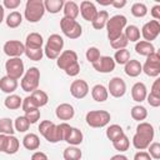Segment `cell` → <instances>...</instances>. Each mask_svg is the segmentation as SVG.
Listing matches in <instances>:
<instances>
[{
	"mask_svg": "<svg viewBox=\"0 0 160 160\" xmlns=\"http://www.w3.org/2000/svg\"><path fill=\"white\" fill-rule=\"evenodd\" d=\"M85 120L90 128H104L110 122L111 115L106 110H90L86 114Z\"/></svg>",
	"mask_w": 160,
	"mask_h": 160,
	"instance_id": "52a82bcc",
	"label": "cell"
},
{
	"mask_svg": "<svg viewBox=\"0 0 160 160\" xmlns=\"http://www.w3.org/2000/svg\"><path fill=\"white\" fill-rule=\"evenodd\" d=\"M6 25L11 29H15L18 26L21 25L22 22V15L19 12V11H11L8 16H6Z\"/></svg>",
	"mask_w": 160,
	"mask_h": 160,
	"instance_id": "8d00e7d4",
	"label": "cell"
},
{
	"mask_svg": "<svg viewBox=\"0 0 160 160\" xmlns=\"http://www.w3.org/2000/svg\"><path fill=\"white\" fill-rule=\"evenodd\" d=\"M31 160H49L48 159V155L42 151H35L32 155H31Z\"/></svg>",
	"mask_w": 160,
	"mask_h": 160,
	"instance_id": "9f6ffc18",
	"label": "cell"
},
{
	"mask_svg": "<svg viewBox=\"0 0 160 160\" xmlns=\"http://www.w3.org/2000/svg\"><path fill=\"white\" fill-rule=\"evenodd\" d=\"M6 142H8V135L0 134V152H4L5 151Z\"/></svg>",
	"mask_w": 160,
	"mask_h": 160,
	"instance_id": "6f0895ef",
	"label": "cell"
},
{
	"mask_svg": "<svg viewBox=\"0 0 160 160\" xmlns=\"http://www.w3.org/2000/svg\"><path fill=\"white\" fill-rule=\"evenodd\" d=\"M150 14H151V16L154 18V20H158V21H159V19H160V5H159V4L154 5V6L151 8V10H150Z\"/></svg>",
	"mask_w": 160,
	"mask_h": 160,
	"instance_id": "11a10c76",
	"label": "cell"
},
{
	"mask_svg": "<svg viewBox=\"0 0 160 160\" xmlns=\"http://www.w3.org/2000/svg\"><path fill=\"white\" fill-rule=\"evenodd\" d=\"M110 160H128V158L125 155H122V154H116V155L111 156Z\"/></svg>",
	"mask_w": 160,
	"mask_h": 160,
	"instance_id": "91938a15",
	"label": "cell"
},
{
	"mask_svg": "<svg viewBox=\"0 0 160 160\" xmlns=\"http://www.w3.org/2000/svg\"><path fill=\"white\" fill-rule=\"evenodd\" d=\"M126 24H128V20L124 15H114L111 18H109L108 22H106V31H108V38L110 41L115 40L116 38H119L124 29L126 28Z\"/></svg>",
	"mask_w": 160,
	"mask_h": 160,
	"instance_id": "277c9868",
	"label": "cell"
},
{
	"mask_svg": "<svg viewBox=\"0 0 160 160\" xmlns=\"http://www.w3.org/2000/svg\"><path fill=\"white\" fill-rule=\"evenodd\" d=\"M148 150H149L148 152L151 156V159H155V160L160 159V144L159 142H151Z\"/></svg>",
	"mask_w": 160,
	"mask_h": 160,
	"instance_id": "7dc6e473",
	"label": "cell"
},
{
	"mask_svg": "<svg viewBox=\"0 0 160 160\" xmlns=\"http://www.w3.org/2000/svg\"><path fill=\"white\" fill-rule=\"evenodd\" d=\"M79 11H80V14H81V16H82L84 20H86V21H92V20L95 19V16H96V14H98L99 10L96 9V6H95L94 2L88 1V0H84V1H81V4H80Z\"/></svg>",
	"mask_w": 160,
	"mask_h": 160,
	"instance_id": "e0dca14e",
	"label": "cell"
},
{
	"mask_svg": "<svg viewBox=\"0 0 160 160\" xmlns=\"http://www.w3.org/2000/svg\"><path fill=\"white\" fill-rule=\"evenodd\" d=\"M70 94L75 98V99H84L88 94H89V85L85 80L82 79H78L74 80L70 85Z\"/></svg>",
	"mask_w": 160,
	"mask_h": 160,
	"instance_id": "9a60e30c",
	"label": "cell"
},
{
	"mask_svg": "<svg viewBox=\"0 0 160 160\" xmlns=\"http://www.w3.org/2000/svg\"><path fill=\"white\" fill-rule=\"evenodd\" d=\"M112 146L115 148V150H118V151H120V152L126 151V150L129 149V146H130V140H129V138L124 134V135H121L119 139H116L115 141H112Z\"/></svg>",
	"mask_w": 160,
	"mask_h": 160,
	"instance_id": "ab89813d",
	"label": "cell"
},
{
	"mask_svg": "<svg viewBox=\"0 0 160 160\" xmlns=\"http://www.w3.org/2000/svg\"><path fill=\"white\" fill-rule=\"evenodd\" d=\"M55 115L58 119L60 120H71L75 115V110H74V106L71 104H68V102H62L60 105L56 106L55 109Z\"/></svg>",
	"mask_w": 160,
	"mask_h": 160,
	"instance_id": "ac0fdd59",
	"label": "cell"
},
{
	"mask_svg": "<svg viewBox=\"0 0 160 160\" xmlns=\"http://www.w3.org/2000/svg\"><path fill=\"white\" fill-rule=\"evenodd\" d=\"M4 16H5V10H4V6L0 4V24L4 21Z\"/></svg>",
	"mask_w": 160,
	"mask_h": 160,
	"instance_id": "94428289",
	"label": "cell"
},
{
	"mask_svg": "<svg viewBox=\"0 0 160 160\" xmlns=\"http://www.w3.org/2000/svg\"><path fill=\"white\" fill-rule=\"evenodd\" d=\"M22 145L28 150H38L40 146V138L34 132H29L24 136Z\"/></svg>",
	"mask_w": 160,
	"mask_h": 160,
	"instance_id": "d4e9b609",
	"label": "cell"
},
{
	"mask_svg": "<svg viewBox=\"0 0 160 160\" xmlns=\"http://www.w3.org/2000/svg\"><path fill=\"white\" fill-rule=\"evenodd\" d=\"M160 34V22L158 20H150L146 24H144L141 29V35L145 41L151 42L155 40Z\"/></svg>",
	"mask_w": 160,
	"mask_h": 160,
	"instance_id": "8fae6325",
	"label": "cell"
},
{
	"mask_svg": "<svg viewBox=\"0 0 160 160\" xmlns=\"http://www.w3.org/2000/svg\"><path fill=\"white\" fill-rule=\"evenodd\" d=\"M21 108H22V110L26 112V111H29V110H31V109H36V105L34 104V101L31 100L30 96H26L25 99H22ZM38 109H39V108H38Z\"/></svg>",
	"mask_w": 160,
	"mask_h": 160,
	"instance_id": "c3c4849f",
	"label": "cell"
},
{
	"mask_svg": "<svg viewBox=\"0 0 160 160\" xmlns=\"http://www.w3.org/2000/svg\"><path fill=\"white\" fill-rule=\"evenodd\" d=\"M150 106L152 108H159L160 106V96H155L152 94H148L146 95V99H145Z\"/></svg>",
	"mask_w": 160,
	"mask_h": 160,
	"instance_id": "f907efd6",
	"label": "cell"
},
{
	"mask_svg": "<svg viewBox=\"0 0 160 160\" xmlns=\"http://www.w3.org/2000/svg\"><path fill=\"white\" fill-rule=\"evenodd\" d=\"M14 128L16 131L19 132H25L29 130L30 128V122L28 121V119L25 116H18L14 121Z\"/></svg>",
	"mask_w": 160,
	"mask_h": 160,
	"instance_id": "7bdbcfd3",
	"label": "cell"
},
{
	"mask_svg": "<svg viewBox=\"0 0 160 160\" xmlns=\"http://www.w3.org/2000/svg\"><path fill=\"white\" fill-rule=\"evenodd\" d=\"M60 29L62 34L69 39H78L82 34V28L76 20L68 19L64 16L60 19Z\"/></svg>",
	"mask_w": 160,
	"mask_h": 160,
	"instance_id": "ba28073f",
	"label": "cell"
},
{
	"mask_svg": "<svg viewBox=\"0 0 160 160\" xmlns=\"http://www.w3.org/2000/svg\"><path fill=\"white\" fill-rule=\"evenodd\" d=\"M98 2L100 4V5H111V2H112V0H108V1H104V0H98Z\"/></svg>",
	"mask_w": 160,
	"mask_h": 160,
	"instance_id": "6125c7cd",
	"label": "cell"
},
{
	"mask_svg": "<svg viewBox=\"0 0 160 160\" xmlns=\"http://www.w3.org/2000/svg\"><path fill=\"white\" fill-rule=\"evenodd\" d=\"M85 56H86V60H88L89 62L94 64L95 61H98V60L100 59L101 55H100V50H99L96 46H90V48L86 50Z\"/></svg>",
	"mask_w": 160,
	"mask_h": 160,
	"instance_id": "ee69618b",
	"label": "cell"
},
{
	"mask_svg": "<svg viewBox=\"0 0 160 160\" xmlns=\"http://www.w3.org/2000/svg\"><path fill=\"white\" fill-rule=\"evenodd\" d=\"M115 65L116 64H115V61H114V59L111 56H100V59L92 64V68L98 72L108 74V72L114 71Z\"/></svg>",
	"mask_w": 160,
	"mask_h": 160,
	"instance_id": "2e32d148",
	"label": "cell"
},
{
	"mask_svg": "<svg viewBox=\"0 0 160 160\" xmlns=\"http://www.w3.org/2000/svg\"><path fill=\"white\" fill-rule=\"evenodd\" d=\"M24 116L28 119V121H29L30 124H35V122H38V120L40 119V110H39L38 108H36V109H31V110L26 111Z\"/></svg>",
	"mask_w": 160,
	"mask_h": 160,
	"instance_id": "bcb514c9",
	"label": "cell"
},
{
	"mask_svg": "<svg viewBox=\"0 0 160 160\" xmlns=\"http://www.w3.org/2000/svg\"><path fill=\"white\" fill-rule=\"evenodd\" d=\"M129 44V41H128V39L125 38V35L124 34H121L119 38H116L115 40H112V41H110V45H111V48L112 49H115V50H120V49H126V45Z\"/></svg>",
	"mask_w": 160,
	"mask_h": 160,
	"instance_id": "f6af8a7d",
	"label": "cell"
},
{
	"mask_svg": "<svg viewBox=\"0 0 160 160\" xmlns=\"http://www.w3.org/2000/svg\"><path fill=\"white\" fill-rule=\"evenodd\" d=\"M45 14V6L42 0H28L25 4L24 16L29 22H38Z\"/></svg>",
	"mask_w": 160,
	"mask_h": 160,
	"instance_id": "3957f363",
	"label": "cell"
},
{
	"mask_svg": "<svg viewBox=\"0 0 160 160\" xmlns=\"http://www.w3.org/2000/svg\"><path fill=\"white\" fill-rule=\"evenodd\" d=\"M28 59L32 60V61H40L44 56V50L41 49H30V48H25V52Z\"/></svg>",
	"mask_w": 160,
	"mask_h": 160,
	"instance_id": "b9f144b4",
	"label": "cell"
},
{
	"mask_svg": "<svg viewBox=\"0 0 160 160\" xmlns=\"http://www.w3.org/2000/svg\"><path fill=\"white\" fill-rule=\"evenodd\" d=\"M91 96L95 101L98 102H104L108 100V96H109V92H108V89L102 85V84H96L92 86L91 89Z\"/></svg>",
	"mask_w": 160,
	"mask_h": 160,
	"instance_id": "7402d4cb",
	"label": "cell"
},
{
	"mask_svg": "<svg viewBox=\"0 0 160 160\" xmlns=\"http://www.w3.org/2000/svg\"><path fill=\"white\" fill-rule=\"evenodd\" d=\"M130 115H131V118H132L134 120L141 122V121H144V120L148 118V110H146V108H144L142 105H135V106L131 108Z\"/></svg>",
	"mask_w": 160,
	"mask_h": 160,
	"instance_id": "d6a6232c",
	"label": "cell"
},
{
	"mask_svg": "<svg viewBox=\"0 0 160 160\" xmlns=\"http://www.w3.org/2000/svg\"><path fill=\"white\" fill-rule=\"evenodd\" d=\"M21 4V0H4L2 6L9 9V10H15L16 8H19Z\"/></svg>",
	"mask_w": 160,
	"mask_h": 160,
	"instance_id": "816d5d0a",
	"label": "cell"
},
{
	"mask_svg": "<svg viewBox=\"0 0 160 160\" xmlns=\"http://www.w3.org/2000/svg\"><path fill=\"white\" fill-rule=\"evenodd\" d=\"M62 48H64V39L59 34H52L49 36L45 44L44 55L50 60H56L61 54Z\"/></svg>",
	"mask_w": 160,
	"mask_h": 160,
	"instance_id": "8992f818",
	"label": "cell"
},
{
	"mask_svg": "<svg viewBox=\"0 0 160 160\" xmlns=\"http://www.w3.org/2000/svg\"><path fill=\"white\" fill-rule=\"evenodd\" d=\"M155 135L154 126L149 122L141 121L136 126V132L132 136V145L138 150H145L149 148V145L152 142Z\"/></svg>",
	"mask_w": 160,
	"mask_h": 160,
	"instance_id": "6da1fadb",
	"label": "cell"
},
{
	"mask_svg": "<svg viewBox=\"0 0 160 160\" xmlns=\"http://www.w3.org/2000/svg\"><path fill=\"white\" fill-rule=\"evenodd\" d=\"M150 94L155 95V96H160V80L156 79L151 86V90H150Z\"/></svg>",
	"mask_w": 160,
	"mask_h": 160,
	"instance_id": "db71d44e",
	"label": "cell"
},
{
	"mask_svg": "<svg viewBox=\"0 0 160 160\" xmlns=\"http://www.w3.org/2000/svg\"><path fill=\"white\" fill-rule=\"evenodd\" d=\"M30 98H31V100L34 101V104L36 105V108L45 106V105L48 104V101H49L48 94H46L45 91H42V90H39V89H36L35 91H32V92L30 94Z\"/></svg>",
	"mask_w": 160,
	"mask_h": 160,
	"instance_id": "f1b7e54d",
	"label": "cell"
},
{
	"mask_svg": "<svg viewBox=\"0 0 160 160\" xmlns=\"http://www.w3.org/2000/svg\"><path fill=\"white\" fill-rule=\"evenodd\" d=\"M75 62H79V61H78V54L74 50H64L56 59V65L61 70L68 69L69 66H71Z\"/></svg>",
	"mask_w": 160,
	"mask_h": 160,
	"instance_id": "5bb4252c",
	"label": "cell"
},
{
	"mask_svg": "<svg viewBox=\"0 0 160 160\" xmlns=\"http://www.w3.org/2000/svg\"><path fill=\"white\" fill-rule=\"evenodd\" d=\"M82 139H84V135H82L81 130H79L78 128H72L71 126L69 129L64 141H66L68 144H70L72 146H78V145H80L82 142Z\"/></svg>",
	"mask_w": 160,
	"mask_h": 160,
	"instance_id": "ffe728a7",
	"label": "cell"
},
{
	"mask_svg": "<svg viewBox=\"0 0 160 160\" xmlns=\"http://www.w3.org/2000/svg\"><path fill=\"white\" fill-rule=\"evenodd\" d=\"M130 11L135 18H144L148 14V8L144 2H134L131 5Z\"/></svg>",
	"mask_w": 160,
	"mask_h": 160,
	"instance_id": "60d3db41",
	"label": "cell"
},
{
	"mask_svg": "<svg viewBox=\"0 0 160 160\" xmlns=\"http://www.w3.org/2000/svg\"><path fill=\"white\" fill-rule=\"evenodd\" d=\"M108 20H109V12L106 10H100V11H98L95 19L91 21L92 28L96 29V30H101L102 28L106 26Z\"/></svg>",
	"mask_w": 160,
	"mask_h": 160,
	"instance_id": "83f0119b",
	"label": "cell"
},
{
	"mask_svg": "<svg viewBox=\"0 0 160 160\" xmlns=\"http://www.w3.org/2000/svg\"><path fill=\"white\" fill-rule=\"evenodd\" d=\"M20 148V141L16 136L14 135H8V142H6V148H5V154L8 155H14L18 152Z\"/></svg>",
	"mask_w": 160,
	"mask_h": 160,
	"instance_id": "e575fe53",
	"label": "cell"
},
{
	"mask_svg": "<svg viewBox=\"0 0 160 160\" xmlns=\"http://www.w3.org/2000/svg\"><path fill=\"white\" fill-rule=\"evenodd\" d=\"M114 61L115 64H119V65H125L129 60H130V51L128 49H120V50H116L115 55H114Z\"/></svg>",
	"mask_w": 160,
	"mask_h": 160,
	"instance_id": "f35d334b",
	"label": "cell"
},
{
	"mask_svg": "<svg viewBox=\"0 0 160 160\" xmlns=\"http://www.w3.org/2000/svg\"><path fill=\"white\" fill-rule=\"evenodd\" d=\"M108 92H110L111 96L114 98H122L126 92V84L125 81L115 76L109 81V86H108Z\"/></svg>",
	"mask_w": 160,
	"mask_h": 160,
	"instance_id": "4fadbf2b",
	"label": "cell"
},
{
	"mask_svg": "<svg viewBox=\"0 0 160 160\" xmlns=\"http://www.w3.org/2000/svg\"><path fill=\"white\" fill-rule=\"evenodd\" d=\"M146 95H148V89L145 86L144 82H135L131 88V98L134 101L136 102H142L145 99H146Z\"/></svg>",
	"mask_w": 160,
	"mask_h": 160,
	"instance_id": "d6986e66",
	"label": "cell"
},
{
	"mask_svg": "<svg viewBox=\"0 0 160 160\" xmlns=\"http://www.w3.org/2000/svg\"><path fill=\"white\" fill-rule=\"evenodd\" d=\"M18 89V80H14L9 76H2L0 79V90L2 92H6V94H12L15 90Z\"/></svg>",
	"mask_w": 160,
	"mask_h": 160,
	"instance_id": "cb8c5ba5",
	"label": "cell"
},
{
	"mask_svg": "<svg viewBox=\"0 0 160 160\" xmlns=\"http://www.w3.org/2000/svg\"><path fill=\"white\" fill-rule=\"evenodd\" d=\"M142 71L150 78H158L160 75V55L159 52H152L146 56V61L142 65Z\"/></svg>",
	"mask_w": 160,
	"mask_h": 160,
	"instance_id": "30bf717a",
	"label": "cell"
},
{
	"mask_svg": "<svg viewBox=\"0 0 160 160\" xmlns=\"http://www.w3.org/2000/svg\"><path fill=\"white\" fill-rule=\"evenodd\" d=\"M62 11H64V18L72 19V20H75V19L79 16V12H80V11H79V5H78L75 1L64 2Z\"/></svg>",
	"mask_w": 160,
	"mask_h": 160,
	"instance_id": "484cf974",
	"label": "cell"
},
{
	"mask_svg": "<svg viewBox=\"0 0 160 160\" xmlns=\"http://www.w3.org/2000/svg\"><path fill=\"white\" fill-rule=\"evenodd\" d=\"M124 71H125V74H126L128 76H130V78H136V76H139V75L142 72V65L140 64V61L134 60V59H130V60L125 64Z\"/></svg>",
	"mask_w": 160,
	"mask_h": 160,
	"instance_id": "44dd1931",
	"label": "cell"
},
{
	"mask_svg": "<svg viewBox=\"0 0 160 160\" xmlns=\"http://www.w3.org/2000/svg\"><path fill=\"white\" fill-rule=\"evenodd\" d=\"M5 71H6V76L14 80H19L20 78H22L25 72L22 60L20 58H9V60H6L5 62Z\"/></svg>",
	"mask_w": 160,
	"mask_h": 160,
	"instance_id": "9c48e42d",
	"label": "cell"
},
{
	"mask_svg": "<svg viewBox=\"0 0 160 160\" xmlns=\"http://www.w3.org/2000/svg\"><path fill=\"white\" fill-rule=\"evenodd\" d=\"M39 82H40V70L36 66H31L24 72L20 86L24 91L31 94L39 88Z\"/></svg>",
	"mask_w": 160,
	"mask_h": 160,
	"instance_id": "5b68a950",
	"label": "cell"
},
{
	"mask_svg": "<svg viewBox=\"0 0 160 160\" xmlns=\"http://www.w3.org/2000/svg\"><path fill=\"white\" fill-rule=\"evenodd\" d=\"M21 104H22V99H21L19 95H16V94H10V95H8V96L5 98V100H4L5 108H8V109H10V110H16V109H19V108L21 106Z\"/></svg>",
	"mask_w": 160,
	"mask_h": 160,
	"instance_id": "4dcf8cb0",
	"label": "cell"
},
{
	"mask_svg": "<svg viewBox=\"0 0 160 160\" xmlns=\"http://www.w3.org/2000/svg\"><path fill=\"white\" fill-rule=\"evenodd\" d=\"M122 34L125 35V38L128 39V41L138 42L140 40V29L136 25H128L124 29V32Z\"/></svg>",
	"mask_w": 160,
	"mask_h": 160,
	"instance_id": "f546056e",
	"label": "cell"
},
{
	"mask_svg": "<svg viewBox=\"0 0 160 160\" xmlns=\"http://www.w3.org/2000/svg\"><path fill=\"white\" fill-rule=\"evenodd\" d=\"M105 134H106V138L112 142V141H115L116 139H119L121 135H124L125 132H124V130H122V128H121L120 125H118V124H112V125L108 126Z\"/></svg>",
	"mask_w": 160,
	"mask_h": 160,
	"instance_id": "836d02e7",
	"label": "cell"
},
{
	"mask_svg": "<svg viewBox=\"0 0 160 160\" xmlns=\"http://www.w3.org/2000/svg\"><path fill=\"white\" fill-rule=\"evenodd\" d=\"M14 132H15V128H14L12 120L9 119V118L0 119V134H4V135H14Z\"/></svg>",
	"mask_w": 160,
	"mask_h": 160,
	"instance_id": "74e56055",
	"label": "cell"
},
{
	"mask_svg": "<svg viewBox=\"0 0 160 160\" xmlns=\"http://www.w3.org/2000/svg\"><path fill=\"white\" fill-rule=\"evenodd\" d=\"M39 131L51 144H55V142H59V141L64 140L61 125L60 124L56 125L50 120H42L39 125Z\"/></svg>",
	"mask_w": 160,
	"mask_h": 160,
	"instance_id": "7a4b0ae2",
	"label": "cell"
},
{
	"mask_svg": "<svg viewBox=\"0 0 160 160\" xmlns=\"http://www.w3.org/2000/svg\"><path fill=\"white\" fill-rule=\"evenodd\" d=\"M111 5L115 8V9H121L126 5V0H112Z\"/></svg>",
	"mask_w": 160,
	"mask_h": 160,
	"instance_id": "680465c9",
	"label": "cell"
},
{
	"mask_svg": "<svg viewBox=\"0 0 160 160\" xmlns=\"http://www.w3.org/2000/svg\"><path fill=\"white\" fill-rule=\"evenodd\" d=\"M134 160H151V156L149 155L148 151H138L134 155Z\"/></svg>",
	"mask_w": 160,
	"mask_h": 160,
	"instance_id": "f5cc1de1",
	"label": "cell"
},
{
	"mask_svg": "<svg viewBox=\"0 0 160 160\" xmlns=\"http://www.w3.org/2000/svg\"><path fill=\"white\" fill-rule=\"evenodd\" d=\"M2 50L9 58H20L25 52V45L19 40H8L4 44Z\"/></svg>",
	"mask_w": 160,
	"mask_h": 160,
	"instance_id": "7c38bea8",
	"label": "cell"
},
{
	"mask_svg": "<svg viewBox=\"0 0 160 160\" xmlns=\"http://www.w3.org/2000/svg\"><path fill=\"white\" fill-rule=\"evenodd\" d=\"M42 44H44V40L39 32H30L26 36L24 45H25V48H30V49H41Z\"/></svg>",
	"mask_w": 160,
	"mask_h": 160,
	"instance_id": "603a6c76",
	"label": "cell"
},
{
	"mask_svg": "<svg viewBox=\"0 0 160 160\" xmlns=\"http://www.w3.org/2000/svg\"><path fill=\"white\" fill-rule=\"evenodd\" d=\"M62 156H64V160H81L82 152L78 146L70 145L64 150Z\"/></svg>",
	"mask_w": 160,
	"mask_h": 160,
	"instance_id": "1f68e13d",
	"label": "cell"
},
{
	"mask_svg": "<svg viewBox=\"0 0 160 160\" xmlns=\"http://www.w3.org/2000/svg\"><path fill=\"white\" fill-rule=\"evenodd\" d=\"M135 51L136 54L139 55H142V56H149L150 54L155 52V48L151 42L149 41H145V40H139L135 45Z\"/></svg>",
	"mask_w": 160,
	"mask_h": 160,
	"instance_id": "4316f807",
	"label": "cell"
},
{
	"mask_svg": "<svg viewBox=\"0 0 160 160\" xmlns=\"http://www.w3.org/2000/svg\"><path fill=\"white\" fill-rule=\"evenodd\" d=\"M64 71H65V74L69 75V76H76V75L80 72V64H79V62H75V64H72L71 66H69L68 69H65Z\"/></svg>",
	"mask_w": 160,
	"mask_h": 160,
	"instance_id": "681fc988",
	"label": "cell"
},
{
	"mask_svg": "<svg viewBox=\"0 0 160 160\" xmlns=\"http://www.w3.org/2000/svg\"><path fill=\"white\" fill-rule=\"evenodd\" d=\"M45 11H49L50 14H58L60 10H62L64 1L62 0H45L44 1Z\"/></svg>",
	"mask_w": 160,
	"mask_h": 160,
	"instance_id": "d590c367",
	"label": "cell"
}]
</instances>
